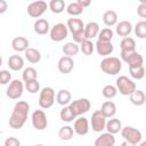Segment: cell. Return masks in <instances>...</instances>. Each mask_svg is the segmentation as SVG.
Listing matches in <instances>:
<instances>
[{"label": "cell", "instance_id": "20", "mask_svg": "<svg viewBox=\"0 0 146 146\" xmlns=\"http://www.w3.org/2000/svg\"><path fill=\"white\" fill-rule=\"evenodd\" d=\"M11 47L17 52H23L29 48V40L24 36H16L11 40Z\"/></svg>", "mask_w": 146, "mask_h": 146}, {"label": "cell", "instance_id": "35", "mask_svg": "<svg viewBox=\"0 0 146 146\" xmlns=\"http://www.w3.org/2000/svg\"><path fill=\"white\" fill-rule=\"evenodd\" d=\"M59 116H60V120L64 121V122H72L74 119H75V115L73 114V112L71 111L70 106H64L60 112H59Z\"/></svg>", "mask_w": 146, "mask_h": 146}, {"label": "cell", "instance_id": "11", "mask_svg": "<svg viewBox=\"0 0 146 146\" xmlns=\"http://www.w3.org/2000/svg\"><path fill=\"white\" fill-rule=\"evenodd\" d=\"M32 125L35 130H44L48 127V117L42 110H35L31 116Z\"/></svg>", "mask_w": 146, "mask_h": 146}, {"label": "cell", "instance_id": "25", "mask_svg": "<svg viewBox=\"0 0 146 146\" xmlns=\"http://www.w3.org/2000/svg\"><path fill=\"white\" fill-rule=\"evenodd\" d=\"M103 22L107 27H112L117 23V14L114 10H106L103 14Z\"/></svg>", "mask_w": 146, "mask_h": 146}, {"label": "cell", "instance_id": "16", "mask_svg": "<svg viewBox=\"0 0 146 146\" xmlns=\"http://www.w3.org/2000/svg\"><path fill=\"white\" fill-rule=\"evenodd\" d=\"M95 48H96L97 54L103 57H108L114 50V46L112 44V42H104V41H98V40L95 43Z\"/></svg>", "mask_w": 146, "mask_h": 146}, {"label": "cell", "instance_id": "2", "mask_svg": "<svg viewBox=\"0 0 146 146\" xmlns=\"http://www.w3.org/2000/svg\"><path fill=\"white\" fill-rule=\"evenodd\" d=\"M67 30L72 33L75 43H81L84 40L83 31H84V23L80 18H68L67 19Z\"/></svg>", "mask_w": 146, "mask_h": 146}, {"label": "cell", "instance_id": "29", "mask_svg": "<svg viewBox=\"0 0 146 146\" xmlns=\"http://www.w3.org/2000/svg\"><path fill=\"white\" fill-rule=\"evenodd\" d=\"M62 50H63V52H64V55H65V56H67V57H71V58H72L73 56L78 55V52H79L80 48H79V44H78V43H75V42H66V43L63 46Z\"/></svg>", "mask_w": 146, "mask_h": 146}, {"label": "cell", "instance_id": "7", "mask_svg": "<svg viewBox=\"0 0 146 146\" xmlns=\"http://www.w3.org/2000/svg\"><path fill=\"white\" fill-rule=\"evenodd\" d=\"M68 106H70L71 111L73 112V114L76 117V116H81L82 114L89 112V110L91 107V104H90V100L88 98H80V99L71 102Z\"/></svg>", "mask_w": 146, "mask_h": 146}, {"label": "cell", "instance_id": "47", "mask_svg": "<svg viewBox=\"0 0 146 146\" xmlns=\"http://www.w3.org/2000/svg\"><path fill=\"white\" fill-rule=\"evenodd\" d=\"M121 146H137V145H133V144H130V143H128V141H123L122 144H121Z\"/></svg>", "mask_w": 146, "mask_h": 146}, {"label": "cell", "instance_id": "3", "mask_svg": "<svg viewBox=\"0 0 146 146\" xmlns=\"http://www.w3.org/2000/svg\"><path fill=\"white\" fill-rule=\"evenodd\" d=\"M100 68L104 73L108 75H116L122 68V63L117 57H105L100 62Z\"/></svg>", "mask_w": 146, "mask_h": 146}, {"label": "cell", "instance_id": "10", "mask_svg": "<svg viewBox=\"0 0 146 146\" xmlns=\"http://www.w3.org/2000/svg\"><path fill=\"white\" fill-rule=\"evenodd\" d=\"M24 91V84L21 80L15 79L13 81H10L7 90H6V96L10 99H18L22 97Z\"/></svg>", "mask_w": 146, "mask_h": 146}, {"label": "cell", "instance_id": "42", "mask_svg": "<svg viewBox=\"0 0 146 146\" xmlns=\"http://www.w3.org/2000/svg\"><path fill=\"white\" fill-rule=\"evenodd\" d=\"M11 81V73L8 70L0 71V84H7Z\"/></svg>", "mask_w": 146, "mask_h": 146}, {"label": "cell", "instance_id": "43", "mask_svg": "<svg viewBox=\"0 0 146 146\" xmlns=\"http://www.w3.org/2000/svg\"><path fill=\"white\" fill-rule=\"evenodd\" d=\"M3 146H21V141L16 137H8L5 140Z\"/></svg>", "mask_w": 146, "mask_h": 146}, {"label": "cell", "instance_id": "18", "mask_svg": "<svg viewBox=\"0 0 146 146\" xmlns=\"http://www.w3.org/2000/svg\"><path fill=\"white\" fill-rule=\"evenodd\" d=\"M99 33V25L96 22H89L84 25V31H83V35L84 39L90 40L95 36H97Z\"/></svg>", "mask_w": 146, "mask_h": 146}, {"label": "cell", "instance_id": "30", "mask_svg": "<svg viewBox=\"0 0 146 146\" xmlns=\"http://www.w3.org/2000/svg\"><path fill=\"white\" fill-rule=\"evenodd\" d=\"M120 48L121 51H131V50H136V41L131 36H125L121 40L120 42Z\"/></svg>", "mask_w": 146, "mask_h": 146}, {"label": "cell", "instance_id": "8", "mask_svg": "<svg viewBox=\"0 0 146 146\" xmlns=\"http://www.w3.org/2000/svg\"><path fill=\"white\" fill-rule=\"evenodd\" d=\"M121 59L128 64L129 67L132 66H139V65H144V58L143 56L136 51V50H131V51H121Z\"/></svg>", "mask_w": 146, "mask_h": 146}, {"label": "cell", "instance_id": "34", "mask_svg": "<svg viewBox=\"0 0 146 146\" xmlns=\"http://www.w3.org/2000/svg\"><path fill=\"white\" fill-rule=\"evenodd\" d=\"M129 73H130V75H131L133 79H136V80H141V79L145 76V67H144V65L129 67Z\"/></svg>", "mask_w": 146, "mask_h": 146}, {"label": "cell", "instance_id": "4", "mask_svg": "<svg viewBox=\"0 0 146 146\" xmlns=\"http://www.w3.org/2000/svg\"><path fill=\"white\" fill-rule=\"evenodd\" d=\"M116 90L123 96H130L136 89V83L125 75H120L116 79Z\"/></svg>", "mask_w": 146, "mask_h": 146}, {"label": "cell", "instance_id": "1", "mask_svg": "<svg viewBox=\"0 0 146 146\" xmlns=\"http://www.w3.org/2000/svg\"><path fill=\"white\" fill-rule=\"evenodd\" d=\"M29 111H30V105L24 100H18L15 104L11 115L9 117V127L15 130H19L21 128H23V125L27 120Z\"/></svg>", "mask_w": 146, "mask_h": 146}, {"label": "cell", "instance_id": "49", "mask_svg": "<svg viewBox=\"0 0 146 146\" xmlns=\"http://www.w3.org/2000/svg\"><path fill=\"white\" fill-rule=\"evenodd\" d=\"M1 65H2V57L0 56V66H1Z\"/></svg>", "mask_w": 146, "mask_h": 146}, {"label": "cell", "instance_id": "41", "mask_svg": "<svg viewBox=\"0 0 146 146\" xmlns=\"http://www.w3.org/2000/svg\"><path fill=\"white\" fill-rule=\"evenodd\" d=\"M25 88L30 94H36L40 91V83L38 80H32V81L25 82Z\"/></svg>", "mask_w": 146, "mask_h": 146}, {"label": "cell", "instance_id": "32", "mask_svg": "<svg viewBox=\"0 0 146 146\" xmlns=\"http://www.w3.org/2000/svg\"><path fill=\"white\" fill-rule=\"evenodd\" d=\"M79 48H80V50L82 51L83 55H86V56H90V55H92V52H94V50H95V44H94L90 40L84 39V40L80 43Z\"/></svg>", "mask_w": 146, "mask_h": 146}, {"label": "cell", "instance_id": "44", "mask_svg": "<svg viewBox=\"0 0 146 146\" xmlns=\"http://www.w3.org/2000/svg\"><path fill=\"white\" fill-rule=\"evenodd\" d=\"M137 14L141 18H146V2L145 1H141L140 5L137 7Z\"/></svg>", "mask_w": 146, "mask_h": 146}, {"label": "cell", "instance_id": "23", "mask_svg": "<svg viewBox=\"0 0 146 146\" xmlns=\"http://www.w3.org/2000/svg\"><path fill=\"white\" fill-rule=\"evenodd\" d=\"M8 66L11 71H21L24 66V59L19 55H11L8 58Z\"/></svg>", "mask_w": 146, "mask_h": 146}, {"label": "cell", "instance_id": "21", "mask_svg": "<svg viewBox=\"0 0 146 146\" xmlns=\"http://www.w3.org/2000/svg\"><path fill=\"white\" fill-rule=\"evenodd\" d=\"M34 32L36 34H40V35H43V34H47L49 31H50V25H49V22L46 19V18H39L35 21L34 25Z\"/></svg>", "mask_w": 146, "mask_h": 146}, {"label": "cell", "instance_id": "6", "mask_svg": "<svg viewBox=\"0 0 146 146\" xmlns=\"http://www.w3.org/2000/svg\"><path fill=\"white\" fill-rule=\"evenodd\" d=\"M55 103V91L51 87H44L39 95V106L43 110L50 108Z\"/></svg>", "mask_w": 146, "mask_h": 146}, {"label": "cell", "instance_id": "9", "mask_svg": "<svg viewBox=\"0 0 146 146\" xmlns=\"http://www.w3.org/2000/svg\"><path fill=\"white\" fill-rule=\"evenodd\" d=\"M47 9H48V3L46 1L42 0L33 1L27 6V14L32 18H39L46 13Z\"/></svg>", "mask_w": 146, "mask_h": 146}, {"label": "cell", "instance_id": "36", "mask_svg": "<svg viewBox=\"0 0 146 146\" xmlns=\"http://www.w3.org/2000/svg\"><path fill=\"white\" fill-rule=\"evenodd\" d=\"M48 7L54 14H60L65 9V2L63 0H51Z\"/></svg>", "mask_w": 146, "mask_h": 146}, {"label": "cell", "instance_id": "24", "mask_svg": "<svg viewBox=\"0 0 146 146\" xmlns=\"http://www.w3.org/2000/svg\"><path fill=\"white\" fill-rule=\"evenodd\" d=\"M105 129L107 130L108 133L115 135V133H117V132L121 131V129H122V122L119 119H110L108 121H106Z\"/></svg>", "mask_w": 146, "mask_h": 146}, {"label": "cell", "instance_id": "46", "mask_svg": "<svg viewBox=\"0 0 146 146\" xmlns=\"http://www.w3.org/2000/svg\"><path fill=\"white\" fill-rule=\"evenodd\" d=\"M76 2L84 9L86 7H88V6H90V3H91V1L90 0H76Z\"/></svg>", "mask_w": 146, "mask_h": 146}, {"label": "cell", "instance_id": "31", "mask_svg": "<svg viewBox=\"0 0 146 146\" xmlns=\"http://www.w3.org/2000/svg\"><path fill=\"white\" fill-rule=\"evenodd\" d=\"M73 135H74L73 128L70 125H64L58 130V137L62 140H71L73 138Z\"/></svg>", "mask_w": 146, "mask_h": 146}, {"label": "cell", "instance_id": "19", "mask_svg": "<svg viewBox=\"0 0 146 146\" xmlns=\"http://www.w3.org/2000/svg\"><path fill=\"white\" fill-rule=\"evenodd\" d=\"M102 114L107 119V117H113L116 114V105L112 100H106L102 104L100 110Z\"/></svg>", "mask_w": 146, "mask_h": 146}, {"label": "cell", "instance_id": "48", "mask_svg": "<svg viewBox=\"0 0 146 146\" xmlns=\"http://www.w3.org/2000/svg\"><path fill=\"white\" fill-rule=\"evenodd\" d=\"M139 146H146V141H140L139 143Z\"/></svg>", "mask_w": 146, "mask_h": 146}, {"label": "cell", "instance_id": "13", "mask_svg": "<svg viewBox=\"0 0 146 146\" xmlns=\"http://www.w3.org/2000/svg\"><path fill=\"white\" fill-rule=\"evenodd\" d=\"M106 125V117L102 114L99 110L91 114V129L95 132H102Z\"/></svg>", "mask_w": 146, "mask_h": 146}, {"label": "cell", "instance_id": "26", "mask_svg": "<svg viewBox=\"0 0 146 146\" xmlns=\"http://www.w3.org/2000/svg\"><path fill=\"white\" fill-rule=\"evenodd\" d=\"M129 98H130L131 104H133V105H136V106H141V105H144L145 102H146V96H145V92H144L143 90H137V89H136V90L129 96Z\"/></svg>", "mask_w": 146, "mask_h": 146}, {"label": "cell", "instance_id": "37", "mask_svg": "<svg viewBox=\"0 0 146 146\" xmlns=\"http://www.w3.org/2000/svg\"><path fill=\"white\" fill-rule=\"evenodd\" d=\"M66 11L71 16H79V15H81L83 13V8L75 1V2H71L66 7Z\"/></svg>", "mask_w": 146, "mask_h": 146}, {"label": "cell", "instance_id": "14", "mask_svg": "<svg viewBox=\"0 0 146 146\" xmlns=\"http://www.w3.org/2000/svg\"><path fill=\"white\" fill-rule=\"evenodd\" d=\"M73 131L79 136H84L89 131V121L84 116H80L74 121Z\"/></svg>", "mask_w": 146, "mask_h": 146}, {"label": "cell", "instance_id": "27", "mask_svg": "<svg viewBox=\"0 0 146 146\" xmlns=\"http://www.w3.org/2000/svg\"><path fill=\"white\" fill-rule=\"evenodd\" d=\"M24 52H25V58L31 64H36L41 60V52L35 48H27Z\"/></svg>", "mask_w": 146, "mask_h": 146}, {"label": "cell", "instance_id": "39", "mask_svg": "<svg viewBox=\"0 0 146 146\" xmlns=\"http://www.w3.org/2000/svg\"><path fill=\"white\" fill-rule=\"evenodd\" d=\"M135 34L139 39H145L146 38V22L145 21H139L135 25Z\"/></svg>", "mask_w": 146, "mask_h": 146}, {"label": "cell", "instance_id": "45", "mask_svg": "<svg viewBox=\"0 0 146 146\" xmlns=\"http://www.w3.org/2000/svg\"><path fill=\"white\" fill-rule=\"evenodd\" d=\"M8 9V3L5 0H0V14H5Z\"/></svg>", "mask_w": 146, "mask_h": 146}, {"label": "cell", "instance_id": "22", "mask_svg": "<svg viewBox=\"0 0 146 146\" xmlns=\"http://www.w3.org/2000/svg\"><path fill=\"white\" fill-rule=\"evenodd\" d=\"M116 33L120 36H129V34L132 32V24L129 21H121L116 24Z\"/></svg>", "mask_w": 146, "mask_h": 146}, {"label": "cell", "instance_id": "33", "mask_svg": "<svg viewBox=\"0 0 146 146\" xmlns=\"http://www.w3.org/2000/svg\"><path fill=\"white\" fill-rule=\"evenodd\" d=\"M36 76H38V72L34 67H26L23 70V73H22V79L24 82H29V81H32V80H36Z\"/></svg>", "mask_w": 146, "mask_h": 146}, {"label": "cell", "instance_id": "38", "mask_svg": "<svg viewBox=\"0 0 146 146\" xmlns=\"http://www.w3.org/2000/svg\"><path fill=\"white\" fill-rule=\"evenodd\" d=\"M113 31L110 27H105L99 31L98 33V41H104V42H111L113 38Z\"/></svg>", "mask_w": 146, "mask_h": 146}, {"label": "cell", "instance_id": "40", "mask_svg": "<svg viewBox=\"0 0 146 146\" xmlns=\"http://www.w3.org/2000/svg\"><path fill=\"white\" fill-rule=\"evenodd\" d=\"M102 94H103V96H104L106 99H112V98H114V97L116 96L117 90H116V88H115L114 86L107 84V86H105V87L103 88Z\"/></svg>", "mask_w": 146, "mask_h": 146}, {"label": "cell", "instance_id": "50", "mask_svg": "<svg viewBox=\"0 0 146 146\" xmlns=\"http://www.w3.org/2000/svg\"><path fill=\"white\" fill-rule=\"evenodd\" d=\"M34 146H44V145H42V144H36V145H34Z\"/></svg>", "mask_w": 146, "mask_h": 146}, {"label": "cell", "instance_id": "28", "mask_svg": "<svg viewBox=\"0 0 146 146\" xmlns=\"http://www.w3.org/2000/svg\"><path fill=\"white\" fill-rule=\"evenodd\" d=\"M71 99H72V95L66 89L59 90L57 92V95H56V102L59 105H62V106H66L67 104H70L71 103Z\"/></svg>", "mask_w": 146, "mask_h": 146}, {"label": "cell", "instance_id": "17", "mask_svg": "<svg viewBox=\"0 0 146 146\" xmlns=\"http://www.w3.org/2000/svg\"><path fill=\"white\" fill-rule=\"evenodd\" d=\"M114 144H115L114 135L104 132V133H100V136L96 138L94 146H114Z\"/></svg>", "mask_w": 146, "mask_h": 146}, {"label": "cell", "instance_id": "5", "mask_svg": "<svg viewBox=\"0 0 146 146\" xmlns=\"http://www.w3.org/2000/svg\"><path fill=\"white\" fill-rule=\"evenodd\" d=\"M121 136L123 137V139L130 144H133V145H137L143 139V135H141V131L131 127V125H127V127H122L121 129Z\"/></svg>", "mask_w": 146, "mask_h": 146}, {"label": "cell", "instance_id": "15", "mask_svg": "<svg viewBox=\"0 0 146 146\" xmlns=\"http://www.w3.org/2000/svg\"><path fill=\"white\" fill-rule=\"evenodd\" d=\"M57 67L58 71L63 74H68L72 72V70L74 68V60L71 57L67 56H63L59 58L58 63H57Z\"/></svg>", "mask_w": 146, "mask_h": 146}, {"label": "cell", "instance_id": "12", "mask_svg": "<svg viewBox=\"0 0 146 146\" xmlns=\"http://www.w3.org/2000/svg\"><path fill=\"white\" fill-rule=\"evenodd\" d=\"M68 30L64 23H57L50 29V39L55 42H60L67 38Z\"/></svg>", "mask_w": 146, "mask_h": 146}]
</instances>
